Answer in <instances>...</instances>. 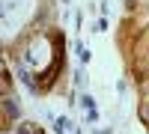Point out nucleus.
I'll return each mask as SVG.
<instances>
[{
    "instance_id": "f257e3e1",
    "label": "nucleus",
    "mask_w": 149,
    "mask_h": 134,
    "mask_svg": "<svg viewBox=\"0 0 149 134\" xmlns=\"http://www.w3.org/2000/svg\"><path fill=\"white\" fill-rule=\"evenodd\" d=\"M3 116H6V122L18 119V104L12 101V95H3Z\"/></svg>"
},
{
    "instance_id": "f03ea898",
    "label": "nucleus",
    "mask_w": 149,
    "mask_h": 134,
    "mask_svg": "<svg viewBox=\"0 0 149 134\" xmlns=\"http://www.w3.org/2000/svg\"><path fill=\"white\" fill-rule=\"evenodd\" d=\"M42 128L39 125H36V122H21L18 128H15V134H39Z\"/></svg>"
},
{
    "instance_id": "7ed1b4c3",
    "label": "nucleus",
    "mask_w": 149,
    "mask_h": 134,
    "mask_svg": "<svg viewBox=\"0 0 149 134\" xmlns=\"http://www.w3.org/2000/svg\"><path fill=\"white\" fill-rule=\"evenodd\" d=\"M54 128H57V134H66V131L72 128V122H69L66 116H57V119H54Z\"/></svg>"
},
{
    "instance_id": "20e7f679",
    "label": "nucleus",
    "mask_w": 149,
    "mask_h": 134,
    "mask_svg": "<svg viewBox=\"0 0 149 134\" xmlns=\"http://www.w3.org/2000/svg\"><path fill=\"white\" fill-rule=\"evenodd\" d=\"M81 104H84V107H86V110H93V107H95V101H93V99H90V95H84V99H81Z\"/></svg>"
},
{
    "instance_id": "39448f33",
    "label": "nucleus",
    "mask_w": 149,
    "mask_h": 134,
    "mask_svg": "<svg viewBox=\"0 0 149 134\" xmlns=\"http://www.w3.org/2000/svg\"><path fill=\"white\" fill-rule=\"evenodd\" d=\"M86 122H90V125H95V122H98V113H95V107H93L90 113H86Z\"/></svg>"
},
{
    "instance_id": "423d86ee",
    "label": "nucleus",
    "mask_w": 149,
    "mask_h": 134,
    "mask_svg": "<svg viewBox=\"0 0 149 134\" xmlns=\"http://www.w3.org/2000/svg\"><path fill=\"white\" fill-rule=\"evenodd\" d=\"M140 119H143V122H149V104L140 107Z\"/></svg>"
},
{
    "instance_id": "0eeeda50",
    "label": "nucleus",
    "mask_w": 149,
    "mask_h": 134,
    "mask_svg": "<svg viewBox=\"0 0 149 134\" xmlns=\"http://www.w3.org/2000/svg\"><path fill=\"white\" fill-rule=\"evenodd\" d=\"M78 57L84 60V63H90V51H86V48H81V51H78Z\"/></svg>"
},
{
    "instance_id": "6e6552de",
    "label": "nucleus",
    "mask_w": 149,
    "mask_h": 134,
    "mask_svg": "<svg viewBox=\"0 0 149 134\" xmlns=\"http://www.w3.org/2000/svg\"><path fill=\"white\" fill-rule=\"evenodd\" d=\"M95 134H110V131H107V128H102V131H95Z\"/></svg>"
},
{
    "instance_id": "1a4fd4ad",
    "label": "nucleus",
    "mask_w": 149,
    "mask_h": 134,
    "mask_svg": "<svg viewBox=\"0 0 149 134\" xmlns=\"http://www.w3.org/2000/svg\"><path fill=\"white\" fill-rule=\"evenodd\" d=\"M140 3H143V6H149V0H140Z\"/></svg>"
}]
</instances>
